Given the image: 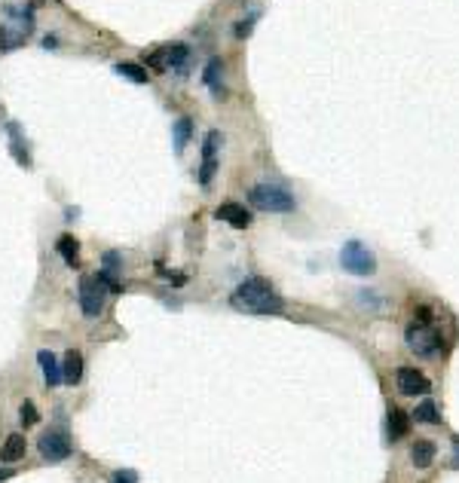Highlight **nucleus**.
Returning <instances> with one entry per match:
<instances>
[{
    "label": "nucleus",
    "instance_id": "f257e3e1",
    "mask_svg": "<svg viewBox=\"0 0 459 483\" xmlns=\"http://www.w3.org/2000/svg\"><path fill=\"white\" fill-rule=\"evenodd\" d=\"M230 303H233V309L248 312V315H279L285 309L279 291H275L273 282L263 279V275L245 279L236 291H233Z\"/></svg>",
    "mask_w": 459,
    "mask_h": 483
},
{
    "label": "nucleus",
    "instance_id": "f03ea898",
    "mask_svg": "<svg viewBox=\"0 0 459 483\" xmlns=\"http://www.w3.org/2000/svg\"><path fill=\"white\" fill-rule=\"evenodd\" d=\"M248 202L258 211H273V214H285L294 211V196L279 184H258L248 190Z\"/></svg>",
    "mask_w": 459,
    "mask_h": 483
},
{
    "label": "nucleus",
    "instance_id": "7ed1b4c3",
    "mask_svg": "<svg viewBox=\"0 0 459 483\" xmlns=\"http://www.w3.org/2000/svg\"><path fill=\"white\" fill-rule=\"evenodd\" d=\"M407 346L420 358H432L441 352V334H438V327L432 322H413L407 327Z\"/></svg>",
    "mask_w": 459,
    "mask_h": 483
},
{
    "label": "nucleus",
    "instance_id": "20e7f679",
    "mask_svg": "<svg viewBox=\"0 0 459 483\" xmlns=\"http://www.w3.org/2000/svg\"><path fill=\"white\" fill-rule=\"evenodd\" d=\"M340 266L352 275H374L376 257H374V251H367V245H362L359 239H349L340 251Z\"/></svg>",
    "mask_w": 459,
    "mask_h": 483
},
{
    "label": "nucleus",
    "instance_id": "39448f33",
    "mask_svg": "<svg viewBox=\"0 0 459 483\" xmlns=\"http://www.w3.org/2000/svg\"><path fill=\"white\" fill-rule=\"evenodd\" d=\"M187 55H190V49L184 43H166V46L153 49V53H144V65L153 70H178L187 65Z\"/></svg>",
    "mask_w": 459,
    "mask_h": 483
},
{
    "label": "nucleus",
    "instance_id": "423d86ee",
    "mask_svg": "<svg viewBox=\"0 0 459 483\" xmlns=\"http://www.w3.org/2000/svg\"><path fill=\"white\" fill-rule=\"evenodd\" d=\"M105 285L98 282V275H83L80 279V309L86 318H98L105 309Z\"/></svg>",
    "mask_w": 459,
    "mask_h": 483
},
{
    "label": "nucleus",
    "instance_id": "0eeeda50",
    "mask_svg": "<svg viewBox=\"0 0 459 483\" xmlns=\"http://www.w3.org/2000/svg\"><path fill=\"white\" fill-rule=\"evenodd\" d=\"M70 437L65 428H49L43 437H40V456L49 459V462H61L70 456Z\"/></svg>",
    "mask_w": 459,
    "mask_h": 483
},
{
    "label": "nucleus",
    "instance_id": "6e6552de",
    "mask_svg": "<svg viewBox=\"0 0 459 483\" xmlns=\"http://www.w3.org/2000/svg\"><path fill=\"white\" fill-rule=\"evenodd\" d=\"M221 132H209L206 144H202V166H199V184L209 187L214 171H218V147H221Z\"/></svg>",
    "mask_w": 459,
    "mask_h": 483
},
{
    "label": "nucleus",
    "instance_id": "1a4fd4ad",
    "mask_svg": "<svg viewBox=\"0 0 459 483\" xmlns=\"http://www.w3.org/2000/svg\"><path fill=\"white\" fill-rule=\"evenodd\" d=\"M395 383H398V392L401 395H428L432 392V383H428L416 367H401L395 373Z\"/></svg>",
    "mask_w": 459,
    "mask_h": 483
},
{
    "label": "nucleus",
    "instance_id": "9d476101",
    "mask_svg": "<svg viewBox=\"0 0 459 483\" xmlns=\"http://www.w3.org/2000/svg\"><path fill=\"white\" fill-rule=\"evenodd\" d=\"M214 214H218L221 221H227L230 227H236V230L251 227V211H248V208H242L239 202H223V205H221V208L214 211Z\"/></svg>",
    "mask_w": 459,
    "mask_h": 483
},
{
    "label": "nucleus",
    "instance_id": "9b49d317",
    "mask_svg": "<svg viewBox=\"0 0 459 483\" xmlns=\"http://www.w3.org/2000/svg\"><path fill=\"white\" fill-rule=\"evenodd\" d=\"M37 361H40V370H43V379H46L49 388H56V386L65 383V379H61V364L56 361V355L49 352V349H40Z\"/></svg>",
    "mask_w": 459,
    "mask_h": 483
},
{
    "label": "nucleus",
    "instance_id": "f8f14e48",
    "mask_svg": "<svg viewBox=\"0 0 459 483\" xmlns=\"http://www.w3.org/2000/svg\"><path fill=\"white\" fill-rule=\"evenodd\" d=\"M61 379H65L68 386H77L80 379H83V355L77 352V349H70L65 355V364H61Z\"/></svg>",
    "mask_w": 459,
    "mask_h": 483
},
{
    "label": "nucleus",
    "instance_id": "ddd939ff",
    "mask_svg": "<svg viewBox=\"0 0 459 483\" xmlns=\"http://www.w3.org/2000/svg\"><path fill=\"white\" fill-rule=\"evenodd\" d=\"M6 132H9V147H13V156L19 166L31 169V156H28V147H25V138H22V129L16 122H6Z\"/></svg>",
    "mask_w": 459,
    "mask_h": 483
},
{
    "label": "nucleus",
    "instance_id": "4468645a",
    "mask_svg": "<svg viewBox=\"0 0 459 483\" xmlns=\"http://www.w3.org/2000/svg\"><path fill=\"white\" fill-rule=\"evenodd\" d=\"M389 437L392 440H401V437H407V431H411V416L404 413L401 407H389Z\"/></svg>",
    "mask_w": 459,
    "mask_h": 483
},
{
    "label": "nucleus",
    "instance_id": "2eb2a0df",
    "mask_svg": "<svg viewBox=\"0 0 459 483\" xmlns=\"http://www.w3.org/2000/svg\"><path fill=\"white\" fill-rule=\"evenodd\" d=\"M56 251L61 254V260H65L68 266H80V242L74 239V235H58V242H56Z\"/></svg>",
    "mask_w": 459,
    "mask_h": 483
},
{
    "label": "nucleus",
    "instance_id": "dca6fc26",
    "mask_svg": "<svg viewBox=\"0 0 459 483\" xmlns=\"http://www.w3.org/2000/svg\"><path fill=\"white\" fill-rule=\"evenodd\" d=\"M25 456V437L22 435H9L0 447V462H19Z\"/></svg>",
    "mask_w": 459,
    "mask_h": 483
},
{
    "label": "nucleus",
    "instance_id": "f3484780",
    "mask_svg": "<svg viewBox=\"0 0 459 483\" xmlns=\"http://www.w3.org/2000/svg\"><path fill=\"white\" fill-rule=\"evenodd\" d=\"M411 459L416 468H428L435 462V444L432 440H416L413 450H411Z\"/></svg>",
    "mask_w": 459,
    "mask_h": 483
},
{
    "label": "nucleus",
    "instance_id": "a211bd4d",
    "mask_svg": "<svg viewBox=\"0 0 459 483\" xmlns=\"http://www.w3.org/2000/svg\"><path fill=\"white\" fill-rule=\"evenodd\" d=\"M190 135H193V122L187 117L175 120V126H172V138H175V150L184 153V147L190 144Z\"/></svg>",
    "mask_w": 459,
    "mask_h": 483
},
{
    "label": "nucleus",
    "instance_id": "6ab92c4d",
    "mask_svg": "<svg viewBox=\"0 0 459 483\" xmlns=\"http://www.w3.org/2000/svg\"><path fill=\"white\" fill-rule=\"evenodd\" d=\"M117 70V74L120 77H126V80H132V83H138V86H144L147 83V70L144 68H141V65H132V61H120V65L114 68Z\"/></svg>",
    "mask_w": 459,
    "mask_h": 483
},
{
    "label": "nucleus",
    "instance_id": "aec40b11",
    "mask_svg": "<svg viewBox=\"0 0 459 483\" xmlns=\"http://www.w3.org/2000/svg\"><path fill=\"white\" fill-rule=\"evenodd\" d=\"M221 77H223V61L221 58H211L206 65V74H202V80H206V86L214 89L221 95Z\"/></svg>",
    "mask_w": 459,
    "mask_h": 483
},
{
    "label": "nucleus",
    "instance_id": "412c9836",
    "mask_svg": "<svg viewBox=\"0 0 459 483\" xmlns=\"http://www.w3.org/2000/svg\"><path fill=\"white\" fill-rule=\"evenodd\" d=\"M413 413H416V423H426V425H438V423H441V416H438V407L432 404V400H423V404L416 407Z\"/></svg>",
    "mask_w": 459,
    "mask_h": 483
},
{
    "label": "nucleus",
    "instance_id": "4be33fe9",
    "mask_svg": "<svg viewBox=\"0 0 459 483\" xmlns=\"http://www.w3.org/2000/svg\"><path fill=\"white\" fill-rule=\"evenodd\" d=\"M19 419H22V425H25V428H31V425H37V419H40V413H37L34 400H22V407H19Z\"/></svg>",
    "mask_w": 459,
    "mask_h": 483
},
{
    "label": "nucleus",
    "instance_id": "5701e85b",
    "mask_svg": "<svg viewBox=\"0 0 459 483\" xmlns=\"http://www.w3.org/2000/svg\"><path fill=\"white\" fill-rule=\"evenodd\" d=\"M98 282L105 285V291H110V294H122V291H126V287H122V282L117 279L114 272H105V270H101V272H98Z\"/></svg>",
    "mask_w": 459,
    "mask_h": 483
},
{
    "label": "nucleus",
    "instance_id": "b1692460",
    "mask_svg": "<svg viewBox=\"0 0 459 483\" xmlns=\"http://www.w3.org/2000/svg\"><path fill=\"white\" fill-rule=\"evenodd\" d=\"M120 263H122L120 251H107V254H105V272H117Z\"/></svg>",
    "mask_w": 459,
    "mask_h": 483
},
{
    "label": "nucleus",
    "instance_id": "393cba45",
    "mask_svg": "<svg viewBox=\"0 0 459 483\" xmlns=\"http://www.w3.org/2000/svg\"><path fill=\"white\" fill-rule=\"evenodd\" d=\"M254 18H258V16H248V18H242V22L236 25V37H248V34H251V28H254Z\"/></svg>",
    "mask_w": 459,
    "mask_h": 483
},
{
    "label": "nucleus",
    "instance_id": "a878e982",
    "mask_svg": "<svg viewBox=\"0 0 459 483\" xmlns=\"http://www.w3.org/2000/svg\"><path fill=\"white\" fill-rule=\"evenodd\" d=\"M110 483H135V474H129V471H126V474H117Z\"/></svg>",
    "mask_w": 459,
    "mask_h": 483
},
{
    "label": "nucleus",
    "instance_id": "bb28decb",
    "mask_svg": "<svg viewBox=\"0 0 459 483\" xmlns=\"http://www.w3.org/2000/svg\"><path fill=\"white\" fill-rule=\"evenodd\" d=\"M0 49H13V46H9V37H6L4 28H0Z\"/></svg>",
    "mask_w": 459,
    "mask_h": 483
},
{
    "label": "nucleus",
    "instance_id": "cd10ccee",
    "mask_svg": "<svg viewBox=\"0 0 459 483\" xmlns=\"http://www.w3.org/2000/svg\"><path fill=\"white\" fill-rule=\"evenodd\" d=\"M9 477H13V468H0V483L9 480Z\"/></svg>",
    "mask_w": 459,
    "mask_h": 483
},
{
    "label": "nucleus",
    "instance_id": "c85d7f7f",
    "mask_svg": "<svg viewBox=\"0 0 459 483\" xmlns=\"http://www.w3.org/2000/svg\"><path fill=\"white\" fill-rule=\"evenodd\" d=\"M43 46H46V49H56V37H43Z\"/></svg>",
    "mask_w": 459,
    "mask_h": 483
},
{
    "label": "nucleus",
    "instance_id": "c756f323",
    "mask_svg": "<svg viewBox=\"0 0 459 483\" xmlns=\"http://www.w3.org/2000/svg\"><path fill=\"white\" fill-rule=\"evenodd\" d=\"M453 447H456V456H459V437H456V440H453Z\"/></svg>",
    "mask_w": 459,
    "mask_h": 483
}]
</instances>
